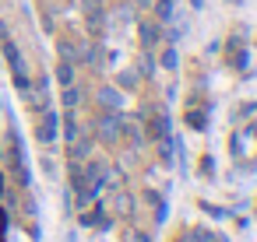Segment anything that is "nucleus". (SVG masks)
Returning <instances> with one entry per match:
<instances>
[{
  "mask_svg": "<svg viewBox=\"0 0 257 242\" xmlns=\"http://www.w3.org/2000/svg\"><path fill=\"white\" fill-rule=\"evenodd\" d=\"M0 50H4V56H8V64H11V74H15V88L25 95L29 88H32V81H29V70H25V60H22V53H18V46H15V39L8 36V25L0 22Z\"/></svg>",
  "mask_w": 257,
  "mask_h": 242,
  "instance_id": "obj_1",
  "label": "nucleus"
},
{
  "mask_svg": "<svg viewBox=\"0 0 257 242\" xmlns=\"http://www.w3.org/2000/svg\"><path fill=\"white\" fill-rule=\"evenodd\" d=\"M57 130H60V116H57L53 109H43V120L36 123L39 144H53V140H57Z\"/></svg>",
  "mask_w": 257,
  "mask_h": 242,
  "instance_id": "obj_2",
  "label": "nucleus"
},
{
  "mask_svg": "<svg viewBox=\"0 0 257 242\" xmlns=\"http://www.w3.org/2000/svg\"><path fill=\"white\" fill-rule=\"evenodd\" d=\"M99 106H102V109H116V106H120V95H116L113 88H102V92H99Z\"/></svg>",
  "mask_w": 257,
  "mask_h": 242,
  "instance_id": "obj_3",
  "label": "nucleus"
},
{
  "mask_svg": "<svg viewBox=\"0 0 257 242\" xmlns=\"http://www.w3.org/2000/svg\"><path fill=\"white\" fill-rule=\"evenodd\" d=\"M57 81H60L64 88H67V84H74V67H71L67 60H64V64L57 67Z\"/></svg>",
  "mask_w": 257,
  "mask_h": 242,
  "instance_id": "obj_4",
  "label": "nucleus"
},
{
  "mask_svg": "<svg viewBox=\"0 0 257 242\" xmlns=\"http://www.w3.org/2000/svg\"><path fill=\"white\" fill-rule=\"evenodd\" d=\"M141 39H145V46H155V42H159V25H148V22H145V25H141Z\"/></svg>",
  "mask_w": 257,
  "mask_h": 242,
  "instance_id": "obj_5",
  "label": "nucleus"
},
{
  "mask_svg": "<svg viewBox=\"0 0 257 242\" xmlns=\"http://www.w3.org/2000/svg\"><path fill=\"white\" fill-rule=\"evenodd\" d=\"M78 98H81V95H78V88H74V84H67V88H64V106H67V109H74V106H78Z\"/></svg>",
  "mask_w": 257,
  "mask_h": 242,
  "instance_id": "obj_6",
  "label": "nucleus"
},
{
  "mask_svg": "<svg viewBox=\"0 0 257 242\" xmlns=\"http://www.w3.org/2000/svg\"><path fill=\"white\" fill-rule=\"evenodd\" d=\"M155 14H159V22H166V18L173 14V0H159V4H155Z\"/></svg>",
  "mask_w": 257,
  "mask_h": 242,
  "instance_id": "obj_7",
  "label": "nucleus"
},
{
  "mask_svg": "<svg viewBox=\"0 0 257 242\" xmlns=\"http://www.w3.org/2000/svg\"><path fill=\"white\" fill-rule=\"evenodd\" d=\"M190 242H215V238H211V232H194Z\"/></svg>",
  "mask_w": 257,
  "mask_h": 242,
  "instance_id": "obj_8",
  "label": "nucleus"
},
{
  "mask_svg": "<svg viewBox=\"0 0 257 242\" xmlns=\"http://www.w3.org/2000/svg\"><path fill=\"white\" fill-rule=\"evenodd\" d=\"M134 242H148V235H138V238H134Z\"/></svg>",
  "mask_w": 257,
  "mask_h": 242,
  "instance_id": "obj_9",
  "label": "nucleus"
},
{
  "mask_svg": "<svg viewBox=\"0 0 257 242\" xmlns=\"http://www.w3.org/2000/svg\"><path fill=\"white\" fill-rule=\"evenodd\" d=\"M190 4H194V8H201V4H204V0H190Z\"/></svg>",
  "mask_w": 257,
  "mask_h": 242,
  "instance_id": "obj_10",
  "label": "nucleus"
},
{
  "mask_svg": "<svg viewBox=\"0 0 257 242\" xmlns=\"http://www.w3.org/2000/svg\"><path fill=\"white\" fill-rule=\"evenodd\" d=\"M138 4H141V8H145V4H152V0H138Z\"/></svg>",
  "mask_w": 257,
  "mask_h": 242,
  "instance_id": "obj_11",
  "label": "nucleus"
}]
</instances>
